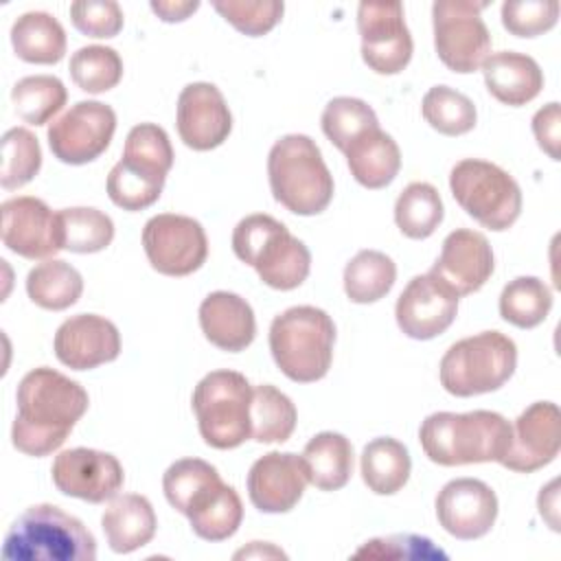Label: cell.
I'll return each instance as SVG.
<instances>
[{
    "mask_svg": "<svg viewBox=\"0 0 561 561\" xmlns=\"http://www.w3.org/2000/svg\"><path fill=\"white\" fill-rule=\"evenodd\" d=\"M15 401L11 443L35 458L57 451L90 403L81 383L48 366L33 368L20 379Z\"/></svg>",
    "mask_w": 561,
    "mask_h": 561,
    "instance_id": "6da1fadb",
    "label": "cell"
},
{
    "mask_svg": "<svg viewBox=\"0 0 561 561\" xmlns=\"http://www.w3.org/2000/svg\"><path fill=\"white\" fill-rule=\"evenodd\" d=\"M511 436V423L491 410L434 412L419 427L425 456L443 467L500 462Z\"/></svg>",
    "mask_w": 561,
    "mask_h": 561,
    "instance_id": "7a4b0ae2",
    "label": "cell"
},
{
    "mask_svg": "<svg viewBox=\"0 0 561 561\" xmlns=\"http://www.w3.org/2000/svg\"><path fill=\"white\" fill-rule=\"evenodd\" d=\"M2 557L9 561H94L96 541L75 515L55 504H33L9 526Z\"/></svg>",
    "mask_w": 561,
    "mask_h": 561,
    "instance_id": "3957f363",
    "label": "cell"
},
{
    "mask_svg": "<svg viewBox=\"0 0 561 561\" xmlns=\"http://www.w3.org/2000/svg\"><path fill=\"white\" fill-rule=\"evenodd\" d=\"M272 195L289 213L320 215L333 199V175L316 145L305 134L278 138L267 156Z\"/></svg>",
    "mask_w": 561,
    "mask_h": 561,
    "instance_id": "277c9868",
    "label": "cell"
},
{
    "mask_svg": "<svg viewBox=\"0 0 561 561\" xmlns=\"http://www.w3.org/2000/svg\"><path fill=\"white\" fill-rule=\"evenodd\" d=\"M232 250L259 278L280 291L300 287L311 270L309 248L272 215H248L232 230Z\"/></svg>",
    "mask_w": 561,
    "mask_h": 561,
    "instance_id": "5b68a950",
    "label": "cell"
},
{
    "mask_svg": "<svg viewBox=\"0 0 561 561\" xmlns=\"http://www.w3.org/2000/svg\"><path fill=\"white\" fill-rule=\"evenodd\" d=\"M335 324L311 305L289 307L270 324V351L285 377L298 383L322 379L333 362Z\"/></svg>",
    "mask_w": 561,
    "mask_h": 561,
    "instance_id": "8992f818",
    "label": "cell"
},
{
    "mask_svg": "<svg viewBox=\"0 0 561 561\" xmlns=\"http://www.w3.org/2000/svg\"><path fill=\"white\" fill-rule=\"evenodd\" d=\"M517 346L500 331H482L451 344L438 366L440 386L454 397L502 388L515 373Z\"/></svg>",
    "mask_w": 561,
    "mask_h": 561,
    "instance_id": "52a82bcc",
    "label": "cell"
},
{
    "mask_svg": "<svg viewBox=\"0 0 561 561\" xmlns=\"http://www.w3.org/2000/svg\"><path fill=\"white\" fill-rule=\"evenodd\" d=\"M252 386L237 370H213L193 390V412L206 445L234 449L250 438Z\"/></svg>",
    "mask_w": 561,
    "mask_h": 561,
    "instance_id": "ba28073f",
    "label": "cell"
},
{
    "mask_svg": "<svg viewBox=\"0 0 561 561\" xmlns=\"http://www.w3.org/2000/svg\"><path fill=\"white\" fill-rule=\"evenodd\" d=\"M449 188L460 208L480 226L502 232L508 230L522 213V188L502 167L465 158L449 173Z\"/></svg>",
    "mask_w": 561,
    "mask_h": 561,
    "instance_id": "9c48e42d",
    "label": "cell"
},
{
    "mask_svg": "<svg viewBox=\"0 0 561 561\" xmlns=\"http://www.w3.org/2000/svg\"><path fill=\"white\" fill-rule=\"evenodd\" d=\"M486 2L438 0L432 4L434 46L438 59L454 72L469 75L491 55V33L482 20Z\"/></svg>",
    "mask_w": 561,
    "mask_h": 561,
    "instance_id": "30bf717a",
    "label": "cell"
},
{
    "mask_svg": "<svg viewBox=\"0 0 561 561\" xmlns=\"http://www.w3.org/2000/svg\"><path fill=\"white\" fill-rule=\"evenodd\" d=\"M142 248L151 267L164 276H188L208 256V239L202 224L175 213L156 215L145 224Z\"/></svg>",
    "mask_w": 561,
    "mask_h": 561,
    "instance_id": "8fae6325",
    "label": "cell"
},
{
    "mask_svg": "<svg viewBox=\"0 0 561 561\" xmlns=\"http://www.w3.org/2000/svg\"><path fill=\"white\" fill-rule=\"evenodd\" d=\"M116 112L101 101H79L48 125V147L64 164H88L112 142Z\"/></svg>",
    "mask_w": 561,
    "mask_h": 561,
    "instance_id": "7c38bea8",
    "label": "cell"
},
{
    "mask_svg": "<svg viewBox=\"0 0 561 561\" xmlns=\"http://www.w3.org/2000/svg\"><path fill=\"white\" fill-rule=\"evenodd\" d=\"M362 59L377 75H399L412 59V35L401 2H362L357 7Z\"/></svg>",
    "mask_w": 561,
    "mask_h": 561,
    "instance_id": "4fadbf2b",
    "label": "cell"
},
{
    "mask_svg": "<svg viewBox=\"0 0 561 561\" xmlns=\"http://www.w3.org/2000/svg\"><path fill=\"white\" fill-rule=\"evenodd\" d=\"M50 476L57 491L90 504L114 500L125 482V471L118 458L90 447H75L57 454Z\"/></svg>",
    "mask_w": 561,
    "mask_h": 561,
    "instance_id": "5bb4252c",
    "label": "cell"
},
{
    "mask_svg": "<svg viewBox=\"0 0 561 561\" xmlns=\"http://www.w3.org/2000/svg\"><path fill=\"white\" fill-rule=\"evenodd\" d=\"M2 215V243L24 259H53L64 250L59 215L46 202L31 195L4 199Z\"/></svg>",
    "mask_w": 561,
    "mask_h": 561,
    "instance_id": "9a60e30c",
    "label": "cell"
},
{
    "mask_svg": "<svg viewBox=\"0 0 561 561\" xmlns=\"http://www.w3.org/2000/svg\"><path fill=\"white\" fill-rule=\"evenodd\" d=\"M511 445L500 460L517 473H533L550 465L561 447V412L552 401L530 403L511 425Z\"/></svg>",
    "mask_w": 561,
    "mask_h": 561,
    "instance_id": "2e32d148",
    "label": "cell"
},
{
    "mask_svg": "<svg viewBox=\"0 0 561 561\" xmlns=\"http://www.w3.org/2000/svg\"><path fill=\"white\" fill-rule=\"evenodd\" d=\"M436 517L451 537L462 541L480 539L497 519V495L478 478H456L438 491Z\"/></svg>",
    "mask_w": 561,
    "mask_h": 561,
    "instance_id": "e0dca14e",
    "label": "cell"
},
{
    "mask_svg": "<svg viewBox=\"0 0 561 561\" xmlns=\"http://www.w3.org/2000/svg\"><path fill=\"white\" fill-rule=\"evenodd\" d=\"M458 313V296L430 272L414 276L397 298L394 318L412 340H432L445 333Z\"/></svg>",
    "mask_w": 561,
    "mask_h": 561,
    "instance_id": "ac0fdd59",
    "label": "cell"
},
{
    "mask_svg": "<svg viewBox=\"0 0 561 561\" xmlns=\"http://www.w3.org/2000/svg\"><path fill=\"white\" fill-rule=\"evenodd\" d=\"M175 125L186 147L210 151L230 136L232 114L215 83L195 81L182 88L178 96Z\"/></svg>",
    "mask_w": 561,
    "mask_h": 561,
    "instance_id": "d6986e66",
    "label": "cell"
},
{
    "mask_svg": "<svg viewBox=\"0 0 561 561\" xmlns=\"http://www.w3.org/2000/svg\"><path fill=\"white\" fill-rule=\"evenodd\" d=\"M493 267L495 261L489 239L478 230L458 228L445 237L440 256L434 261L430 274L460 298L482 289Z\"/></svg>",
    "mask_w": 561,
    "mask_h": 561,
    "instance_id": "ffe728a7",
    "label": "cell"
},
{
    "mask_svg": "<svg viewBox=\"0 0 561 561\" xmlns=\"http://www.w3.org/2000/svg\"><path fill=\"white\" fill-rule=\"evenodd\" d=\"M53 348L64 366L90 370L118 357L121 333L116 324L103 316L77 313L59 324Z\"/></svg>",
    "mask_w": 561,
    "mask_h": 561,
    "instance_id": "44dd1931",
    "label": "cell"
},
{
    "mask_svg": "<svg viewBox=\"0 0 561 561\" xmlns=\"http://www.w3.org/2000/svg\"><path fill=\"white\" fill-rule=\"evenodd\" d=\"M307 471L300 456L270 451L254 460L248 471V495L261 513L291 511L307 486Z\"/></svg>",
    "mask_w": 561,
    "mask_h": 561,
    "instance_id": "7402d4cb",
    "label": "cell"
},
{
    "mask_svg": "<svg viewBox=\"0 0 561 561\" xmlns=\"http://www.w3.org/2000/svg\"><path fill=\"white\" fill-rule=\"evenodd\" d=\"M199 327L213 346L228 353L248 348L256 335L250 302L232 291H213L202 300Z\"/></svg>",
    "mask_w": 561,
    "mask_h": 561,
    "instance_id": "603a6c76",
    "label": "cell"
},
{
    "mask_svg": "<svg viewBox=\"0 0 561 561\" xmlns=\"http://www.w3.org/2000/svg\"><path fill=\"white\" fill-rule=\"evenodd\" d=\"M486 90L504 105L519 107L530 103L543 90V72L539 64L524 53H491L482 64Z\"/></svg>",
    "mask_w": 561,
    "mask_h": 561,
    "instance_id": "cb8c5ba5",
    "label": "cell"
},
{
    "mask_svg": "<svg viewBox=\"0 0 561 561\" xmlns=\"http://www.w3.org/2000/svg\"><path fill=\"white\" fill-rule=\"evenodd\" d=\"M101 528L110 548L116 554H127L153 539L158 519L151 502L145 495L125 493L114 497L103 511Z\"/></svg>",
    "mask_w": 561,
    "mask_h": 561,
    "instance_id": "d4e9b609",
    "label": "cell"
},
{
    "mask_svg": "<svg viewBox=\"0 0 561 561\" xmlns=\"http://www.w3.org/2000/svg\"><path fill=\"white\" fill-rule=\"evenodd\" d=\"M351 175L366 188L388 186L401 169V151L390 134L381 127H373L355 138L346 151Z\"/></svg>",
    "mask_w": 561,
    "mask_h": 561,
    "instance_id": "484cf974",
    "label": "cell"
},
{
    "mask_svg": "<svg viewBox=\"0 0 561 561\" xmlns=\"http://www.w3.org/2000/svg\"><path fill=\"white\" fill-rule=\"evenodd\" d=\"M307 480L320 491L346 486L353 473V445L340 432L316 434L300 454Z\"/></svg>",
    "mask_w": 561,
    "mask_h": 561,
    "instance_id": "4316f807",
    "label": "cell"
},
{
    "mask_svg": "<svg viewBox=\"0 0 561 561\" xmlns=\"http://www.w3.org/2000/svg\"><path fill=\"white\" fill-rule=\"evenodd\" d=\"M11 46L26 64H59L66 55V31L55 15L28 11L13 22Z\"/></svg>",
    "mask_w": 561,
    "mask_h": 561,
    "instance_id": "83f0119b",
    "label": "cell"
},
{
    "mask_svg": "<svg viewBox=\"0 0 561 561\" xmlns=\"http://www.w3.org/2000/svg\"><path fill=\"white\" fill-rule=\"evenodd\" d=\"M362 480L377 495H394L401 491L410 478L412 460L408 447L392 438L379 436L373 438L359 458Z\"/></svg>",
    "mask_w": 561,
    "mask_h": 561,
    "instance_id": "f1b7e54d",
    "label": "cell"
},
{
    "mask_svg": "<svg viewBox=\"0 0 561 561\" xmlns=\"http://www.w3.org/2000/svg\"><path fill=\"white\" fill-rule=\"evenodd\" d=\"M83 291L81 274L61 259H46L37 263L26 276L28 298L48 311H64L72 307Z\"/></svg>",
    "mask_w": 561,
    "mask_h": 561,
    "instance_id": "f546056e",
    "label": "cell"
},
{
    "mask_svg": "<svg viewBox=\"0 0 561 561\" xmlns=\"http://www.w3.org/2000/svg\"><path fill=\"white\" fill-rule=\"evenodd\" d=\"M296 405L272 383L252 388L250 438L256 443H285L296 430Z\"/></svg>",
    "mask_w": 561,
    "mask_h": 561,
    "instance_id": "4dcf8cb0",
    "label": "cell"
},
{
    "mask_svg": "<svg viewBox=\"0 0 561 561\" xmlns=\"http://www.w3.org/2000/svg\"><path fill=\"white\" fill-rule=\"evenodd\" d=\"M397 280L394 261L379 250H359L344 267V291L351 302L381 300Z\"/></svg>",
    "mask_w": 561,
    "mask_h": 561,
    "instance_id": "1f68e13d",
    "label": "cell"
},
{
    "mask_svg": "<svg viewBox=\"0 0 561 561\" xmlns=\"http://www.w3.org/2000/svg\"><path fill=\"white\" fill-rule=\"evenodd\" d=\"M445 215L438 191L427 182H410L394 202V224L408 239H427Z\"/></svg>",
    "mask_w": 561,
    "mask_h": 561,
    "instance_id": "d6a6232c",
    "label": "cell"
},
{
    "mask_svg": "<svg viewBox=\"0 0 561 561\" xmlns=\"http://www.w3.org/2000/svg\"><path fill=\"white\" fill-rule=\"evenodd\" d=\"M552 309V291L537 276H517L500 294V316L517 329L539 327Z\"/></svg>",
    "mask_w": 561,
    "mask_h": 561,
    "instance_id": "836d02e7",
    "label": "cell"
},
{
    "mask_svg": "<svg viewBox=\"0 0 561 561\" xmlns=\"http://www.w3.org/2000/svg\"><path fill=\"white\" fill-rule=\"evenodd\" d=\"M68 92L61 79L53 75H33L11 88L15 114L28 125H46L64 105Z\"/></svg>",
    "mask_w": 561,
    "mask_h": 561,
    "instance_id": "e575fe53",
    "label": "cell"
},
{
    "mask_svg": "<svg viewBox=\"0 0 561 561\" xmlns=\"http://www.w3.org/2000/svg\"><path fill=\"white\" fill-rule=\"evenodd\" d=\"M421 112L425 123L443 136H462L471 131L478 121L473 101L449 85L430 88L423 96Z\"/></svg>",
    "mask_w": 561,
    "mask_h": 561,
    "instance_id": "d590c367",
    "label": "cell"
},
{
    "mask_svg": "<svg viewBox=\"0 0 561 561\" xmlns=\"http://www.w3.org/2000/svg\"><path fill=\"white\" fill-rule=\"evenodd\" d=\"M64 250L94 254L105 250L114 239V221L99 208H64L57 213Z\"/></svg>",
    "mask_w": 561,
    "mask_h": 561,
    "instance_id": "8d00e7d4",
    "label": "cell"
},
{
    "mask_svg": "<svg viewBox=\"0 0 561 561\" xmlns=\"http://www.w3.org/2000/svg\"><path fill=\"white\" fill-rule=\"evenodd\" d=\"M164 175L145 171L127 160H118L105 182L107 197L123 210H142L158 202L164 188Z\"/></svg>",
    "mask_w": 561,
    "mask_h": 561,
    "instance_id": "74e56055",
    "label": "cell"
},
{
    "mask_svg": "<svg viewBox=\"0 0 561 561\" xmlns=\"http://www.w3.org/2000/svg\"><path fill=\"white\" fill-rule=\"evenodd\" d=\"M70 77L79 90L101 94L118 85L123 79V59L110 46H83L70 57Z\"/></svg>",
    "mask_w": 561,
    "mask_h": 561,
    "instance_id": "f35d334b",
    "label": "cell"
},
{
    "mask_svg": "<svg viewBox=\"0 0 561 561\" xmlns=\"http://www.w3.org/2000/svg\"><path fill=\"white\" fill-rule=\"evenodd\" d=\"M320 125L324 136L344 153L355 138L373 127H379V121L366 101L355 96H335L324 105Z\"/></svg>",
    "mask_w": 561,
    "mask_h": 561,
    "instance_id": "ab89813d",
    "label": "cell"
},
{
    "mask_svg": "<svg viewBox=\"0 0 561 561\" xmlns=\"http://www.w3.org/2000/svg\"><path fill=\"white\" fill-rule=\"evenodd\" d=\"M42 167V149L37 138L26 127H11L2 136L0 184L4 191H15L28 184Z\"/></svg>",
    "mask_w": 561,
    "mask_h": 561,
    "instance_id": "60d3db41",
    "label": "cell"
},
{
    "mask_svg": "<svg viewBox=\"0 0 561 561\" xmlns=\"http://www.w3.org/2000/svg\"><path fill=\"white\" fill-rule=\"evenodd\" d=\"M123 158L160 175H167L173 167V147L160 125L138 123L129 129L125 138Z\"/></svg>",
    "mask_w": 561,
    "mask_h": 561,
    "instance_id": "b9f144b4",
    "label": "cell"
},
{
    "mask_svg": "<svg viewBox=\"0 0 561 561\" xmlns=\"http://www.w3.org/2000/svg\"><path fill=\"white\" fill-rule=\"evenodd\" d=\"M213 7L228 24L250 37L270 33L285 11V4L278 0H217Z\"/></svg>",
    "mask_w": 561,
    "mask_h": 561,
    "instance_id": "7bdbcfd3",
    "label": "cell"
},
{
    "mask_svg": "<svg viewBox=\"0 0 561 561\" xmlns=\"http://www.w3.org/2000/svg\"><path fill=\"white\" fill-rule=\"evenodd\" d=\"M355 559H410V561H438L447 559V552L440 550L430 537L399 533L388 537H375L366 541L355 554Z\"/></svg>",
    "mask_w": 561,
    "mask_h": 561,
    "instance_id": "ee69618b",
    "label": "cell"
},
{
    "mask_svg": "<svg viewBox=\"0 0 561 561\" xmlns=\"http://www.w3.org/2000/svg\"><path fill=\"white\" fill-rule=\"evenodd\" d=\"M193 533L206 541H224L232 537L243 522V504L239 493L226 484L219 497L197 517L188 519Z\"/></svg>",
    "mask_w": 561,
    "mask_h": 561,
    "instance_id": "f6af8a7d",
    "label": "cell"
},
{
    "mask_svg": "<svg viewBox=\"0 0 561 561\" xmlns=\"http://www.w3.org/2000/svg\"><path fill=\"white\" fill-rule=\"evenodd\" d=\"M557 20V0H506L502 4V24L515 37H537L550 31Z\"/></svg>",
    "mask_w": 561,
    "mask_h": 561,
    "instance_id": "bcb514c9",
    "label": "cell"
},
{
    "mask_svg": "<svg viewBox=\"0 0 561 561\" xmlns=\"http://www.w3.org/2000/svg\"><path fill=\"white\" fill-rule=\"evenodd\" d=\"M75 28L88 37H116L123 28V11L114 0H77L70 4Z\"/></svg>",
    "mask_w": 561,
    "mask_h": 561,
    "instance_id": "7dc6e473",
    "label": "cell"
},
{
    "mask_svg": "<svg viewBox=\"0 0 561 561\" xmlns=\"http://www.w3.org/2000/svg\"><path fill=\"white\" fill-rule=\"evenodd\" d=\"M533 134L541 151H546L552 160H559V145H561V110L559 103L552 101L537 110L533 116Z\"/></svg>",
    "mask_w": 561,
    "mask_h": 561,
    "instance_id": "c3c4849f",
    "label": "cell"
},
{
    "mask_svg": "<svg viewBox=\"0 0 561 561\" xmlns=\"http://www.w3.org/2000/svg\"><path fill=\"white\" fill-rule=\"evenodd\" d=\"M151 11L162 20V22H184L188 15H193L199 9L197 0H158L149 4Z\"/></svg>",
    "mask_w": 561,
    "mask_h": 561,
    "instance_id": "681fc988",
    "label": "cell"
},
{
    "mask_svg": "<svg viewBox=\"0 0 561 561\" xmlns=\"http://www.w3.org/2000/svg\"><path fill=\"white\" fill-rule=\"evenodd\" d=\"M557 484H559V482L552 480L546 489H541L539 500H537V504H539V515L550 524L552 530H559V522H557V497H559Z\"/></svg>",
    "mask_w": 561,
    "mask_h": 561,
    "instance_id": "f907efd6",
    "label": "cell"
}]
</instances>
